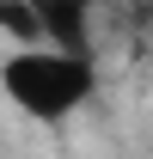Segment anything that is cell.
<instances>
[{
    "label": "cell",
    "mask_w": 153,
    "mask_h": 159,
    "mask_svg": "<svg viewBox=\"0 0 153 159\" xmlns=\"http://www.w3.org/2000/svg\"><path fill=\"white\" fill-rule=\"evenodd\" d=\"M0 98L43 129H61L98 98V61L55 43H25L0 61Z\"/></svg>",
    "instance_id": "cell-1"
},
{
    "label": "cell",
    "mask_w": 153,
    "mask_h": 159,
    "mask_svg": "<svg viewBox=\"0 0 153 159\" xmlns=\"http://www.w3.org/2000/svg\"><path fill=\"white\" fill-rule=\"evenodd\" d=\"M147 55H153V25H147Z\"/></svg>",
    "instance_id": "cell-2"
}]
</instances>
